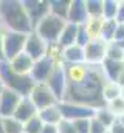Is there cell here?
<instances>
[{
	"instance_id": "cell-1",
	"label": "cell",
	"mask_w": 124,
	"mask_h": 133,
	"mask_svg": "<svg viewBox=\"0 0 124 133\" xmlns=\"http://www.w3.org/2000/svg\"><path fill=\"white\" fill-rule=\"evenodd\" d=\"M106 81L107 79H106L101 66L89 65V71L79 82L67 87V93H65L64 101L89 105L92 108H101L106 105L102 101V95H101Z\"/></svg>"
},
{
	"instance_id": "cell-2",
	"label": "cell",
	"mask_w": 124,
	"mask_h": 133,
	"mask_svg": "<svg viewBox=\"0 0 124 133\" xmlns=\"http://www.w3.org/2000/svg\"><path fill=\"white\" fill-rule=\"evenodd\" d=\"M0 25L3 26V30L22 34H30L34 31L23 3L17 0L0 2Z\"/></svg>"
},
{
	"instance_id": "cell-3",
	"label": "cell",
	"mask_w": 124,
	"mask_h": 133,
	"mask_svg": "<svg viewBox=\"0 0 124 133\" xmlns=\"http://www.w3.org/2000/svg\"><path fill=\"white\" fill-rule=\"evenodd\" d=\"M0 82L3 84L5 88L16 91L22 98H28L31 90L36 85V82L31 79V76H22V74L14 73L6 61L0 62Z\"/></svg>"
},
{
	"instance_id": "cell-4",
	"label": "cell",
	"mask_w": 124,
	"mask_h": 133,
	"mask_svg": "<svg viewBox=\"0 0 124 133\" xmlns=\"http://www.w3.org/2000/svg\"><path fill=\"white\" fill-rule=\"evenodd\" d=\"M67 25V20L61 19L54 14H48L40 23H37V26L34 28V33H37L48 45L58 43L62 31Z\"/></svg>"
},
{
	"instance_id": "cell-5",
	"label": "cell",
	"mask_w": 124,
	"mask_h": 133,
	"mask_svg": "<svg viewBox=\"0 0 124 133\" xmlns=\"http://www.w3.org/2000/svg\"><path fill=\"white\" fill-rule=\"evenodd\" d=\"M28 34L16 33V31H3V59L11 62L14 57L25 51V42Z\"/></svg>"
},
{
	"instance_id": "cell-6",
	"label": "cell",
	"mask_w": 124,
	"mask_h": 133,
	"mask_svg": "<svg viewBox=\"0 0 124 133\" xmlns=\"http://www.w3.org/2000/svg\"><path fill=\"white\" fill-rule=\"evenodd\" d=\"M59 108H61L62 118L68 119V121L92 119L96 113V108H92L89 105H82V104H76V102H68V101L59 102Z\"/></svg>"
},
{
	"instance_id": "cell-7",
	"label": "cell",
	"mask_w": 124,
	"mask_h": 133,
	"mask_svg": "<svg viewBox=\"0 0 124 133\" xmlns=\"http://www.w3.org/2000/svg\"><path fill=\"white\" fill-rule=\"evenodd\" d=\"M28 98H30L31 102L36 105L37 111H40V110H44V108H47V107H51V105L59 104L58 98L54 96V93L50 90V87H48L47 84H36L34 88L31 90V93H30Z\"/></svg>"
},
{
	"instance_id": "cell-8",
	"label": "cell",
	"mask_w": 124,
	"mask_h": 133,
	"mask_svg": "<svg viewBox=\"0 0 124 133\" xmlns=\"http://www.w3.org/2000/svg\"><path fill=\"white\" fill-rule=\"evenodd\" d=\"M47 85L50 87V90L54 93V96L58 98L59 102L65 99V93H67V74H65V66H64V62L58 64L54 71L51 73L50 79L47 81Z\"/></svg>"
},
{
	"instance_id": "cell-9",
	"label": "cell",
	"mask_w": 124,
	"mask_h": 133,
	"mask_svg": "<svg viewBox=\"0 0 124 133\" xmlns=\"http://www.w3.org/2000/svg\"><path fill=\"white\" fill-rule=\"evenodd\" d=\"M59 62H56L53 57H50L48 54L39 61L34 62V66L31 70V79L36 82V84H47V81L50 79L51 73L54 71V68Z\"/></svg>"
},
{
	"instance_id": "cell-10",
	"label": "cell",
	"mask_w": 124,
	"mask_h": 133,
	"mask_svg": "<svg viewBox=\"0 0 124 133\" xmlns=\"http://www.w3.org/2000/svg\"><path fill=\"white\" fill-rule=\"evenodd\" d=\"M85 53V64L93 66H101L102 62L106 61V53H107V43L101 39L90 40L84 46Z\"/></svg>"
},
{
	"instance_id": "cell-11",
	"label": "cell",
	"mask_w": 124,
	"mask_h": 133,
	"mask_svg": "<svg viewBox=\"0 0 124 133\" xmlns=\"http://www.w3.org/2000/svg\"><path fill=\"white\" fill-rule=\"evenodd\" d=\"M25 54H28L31 59L36 62L42 57L47 56L48 53V43L39 36L37 33H30L28 37H27V42H25Z\"/></svg>"
},
{
	"instance_id": "cell-12",
	"label": "cell",
	"mask_w": 124,
	"mask_h": 133,
	"mask_svg": "<svg viewBox=\"0 0 124 133\" xmlns=\"http://www.w3.org/2000/svg\"><path fill=\"white\" fill-rule=\"evenodd\" d=\"M27 12H28V17H30L31 23H33V28L37 26V23H40L48 14H51L50 11V2H42V0H27V2H22Z\"/></svg>"
},
{
	"instance_id": "cell-13",
	"label": "cell",
	"mask_w": 124,
	"mask_h": 133,
	"mask_svg": "<svg viewBox=\"0 0 124 133\" xmlns=\"http://www.w3.org/2000/svg\"><path fill=\"white\" fill-rule=\"evenodd\" d=\"M22 101V96L9 88H3L0 96V118H9L14 116L19 104Z\"/></svg>"
},
{
	"instance_id": "cell-14",
	"label": "cell",
	"mask_w": 124,
	"mask_h": 133,
	"mask_svg": "<svg viewBox=\"0 0 124 133\" xmlns=\"http://www.w3.org/2000/svg\"><path fill=\"white\" fill-rule=\"evenodd\" d=\"M89 12L85 8V0H71L70 2V8H68V14H67V22L82 26L87 23L89 20Z\"/></svg>"
},
{
	"instance_id": "cell-15",
	"label": "cell",
	"mask_w": 124,
	"mask_h": 133,
	"mask_svg": "<svg viewBox=\"0 0 124 133\" xmlns=\"http://www.w3.org/2000/svg\"><path fill=\"white\" fill-rule=\"evenodd\" d=\"M8 64H9L11 70H13L14 73L22 74V76H30L31 70H33V66H34V61L31 59L28 54L22 53V54H19L17 57H14V59H13L11 62H8Z\"/></svg>"
},
{
	"instance_id": "cell-16",
	"label": "cell",
	"mask_w": 124,
	"mask_h": 133,
	"mask_svg": "<svg viewBox=\"0 0 124 133\" xmlns=\"http://www.w3.org/2000/svg\"><path fill=\"white\" fill-rule=\"evenodd\" d=\"M37 113L39 111H37L36 105L31 102L30 98H22L19 107H17V110H16V113H14V118L19 119L22 124H25L27 121H30L31 118L37 116Z\"/></svg>"
},
{
	"instance_id": "cell-17",
	"label": "cell",
	"mask_w": 124,
	"mask_h": 133,
	"mask_svg": "<svg viewBox=\"0 0 124 133\" xmlns=\"http://www.w3.org/2000/svg\"><path fill=\"white\" fill-rule=\"evenodd\" d=\"M102 73L106 76L107 81L110 82H118V79L121 77V74L124 73V62H118V61H110V59H106L102 62Z\"/></svg>"
},
{
	"instance_id": "cell-18",
	"label": "cell",
	"mask_w": 124,
	"mask_h": 133,
	"mask_svg": "<svg viewBox=\"0 0 124 133\" xmlns=\"http://www.w3.org/2000/svg\"><path fill=\"white\" fill-rule=\"evenodd\" d=\"M62 62L64 64H85V53L84 46L75 43L62 51Z\"/></svg>"
},
{
	"instance_id": "cell-19",
	"label": "cell",
	"mask_w": 124,
	"mask_h": 133,
	"mask_svg": "<svg viewBox=\"0 0 124 133\" xmlns=\"http://www.w3.org/2000/svg\"><path fill=\"white\" fill-rule=\"evenodd\" d=\"M37 116L42 119L44 124H48V125H58L62 119H64L62 118V113H61V108H59V104L40 110L37 113Z\"/></svg>"
},
{
	"instance_id": "cell-20",
	"label": "cell",
	"mask_w": 124,
	"mask_h": 133,
	"mask_svg": "<svg viewBox=\"0 0 124 133\" xmlns=\"http://www.w3.org/2000/svg\"><path fill=\"white\" fill-rule=\"evenodd\" d=\"M78 31H79V26L78 25H73V23H68L65 25L64 31H62L61 37H59V42L58 45L62 46V48H68L71 45L76 43V39H78Z\"/></svg>"
},
{
	"instance_id": "cell-21",
	"label": "cell",
	"mask_w": 124,
	"mask_h": 133,
	"mask_svg": "<svg viewBox=\"0 0 124 133\" xmlns=\"http://www.w3.org/2000/svg\"><path fill=\"white\" fill-rule=\"evenodd\" d=\"M121 90H123V88L118 85V82L106 81V84H104V87H102V91H101L104 104H109V102H112V101L121 98Z\"/></svg>"
},
{
	"instance_id": "cell-22",
	"label": "cell",
	"mask_w": 124,
	"mask_h": 133,
	"mask_svg": "<svg viewBox=\"0 0 124 133\" xmlns=\"http://www.w3.org/2000/svg\"><path fill=\"white\" fill-rule=\"evenodd\" d=\"M95 118H96V119H98V121H99L106 129H107V130H109V129L116 122V121H118V118H116V116H115V115H113L107 107H106V105H104V107H101V108H96Z\"/></svg>"
},
{
	"instance_id": "cell-23",
	"label": "cell",
	"mask_w": 124,
	"mask_h": 133,
	"mask_svg": "<svg viewBox=\"0 0 124 133\" xmlns=\"http://www.w3.org/2000/svg\"><path fill=\"white\" fill-rule=\"evenodd\" d=\"M102 23H104V19H102V17H90V19L87 20V23L84 25L92 40L99 39V36H101V28H102Z\"/></svg>"
},
{
	"instance_id": "cell-24",
	"label": "cell",
	"mask_w": 124,
	"mask_h": 133,
	"mask_svg": "<svg viewBox=\"0 0 124 133\" xmlns=\"http://www.w3.org/2000/svg\"><path fill=\"white\" fill-rule=\"evenodd\" d=\"M116 26H118V22H116V20H104L102 28H101V36H99V39L104 40L106 43L113 42Z\"/></svg>"
},
{
	"instance_id": "cell-25",
	"label": "cell",
	"mask_w": 124,
	"mask_h": 133,
	"mask_svg": "<svg viewBox=\"0 0 124 133\" xmlns=\"http://www.w3.org/2000/svg\"><path fill=\"white\" fill-rule=\"evenodd\" d=\"M118 14V2L116 0H102V19L115 20Z\"/></svg>"
},
{
	"instance_id": "cell-26",
	"label": "cell",
	"mask_w": 124,
	"mask_h": 133,
	"mask_svg": "<svg viewBox=\"0 0 124 133\" xmlns=\"http://www.w3.org/2000/svg\"><path fill=\"white\" fill-rule=\"evenodd\" d=\"M68 8H70V2H62V0H51L50 2V11L51 14L65 19L67 20V14H68Z\"/></svg>"
},
{
	"instance_id": "cell-27",
	"label": "cell",
	"mask_w": 124,
	"mask_h": 133,
	"mask_svg": "<svg viewBox=\"0 0 124 133\" xmlns=\"http://www.w3.org/2000/svg\"><path fill=\"white\" fill-rule=\"evenodd\" d=\"M106 59L118 61V62H124V50L118 45V43H116V42H110V43H107Z\"/></svg>"
},
{
	"instance_id": "cell-28",
	"label": "cell",
	"mask_w": 124,
	"mask_h": 133,
	"mask_svg": "<svg viewBox=\"0 0 124 133\" xmlns=\"http://www.w3.org/2000/svg\"><path fill=\"white\" fill-rule=\"evenodd\" d=\"M3 129L5 133H23V124L14 116H9L3 118Z\"/></svg>"
},
{
	"instance_id": "cell-29",
	"label": "cell",
	"mask_w": 124,
	"mask_h": 133,
	"mask_svg": "<svg viewBox=\"0 0 124 133\" xmlns=\"http://www.w3.org/2000/svg\"><path fill=\"white\" fill-rule=\"evenodd\" d=\"M44 125L45 124L42 122V119L39 116H34V118H31L30 121H27L23 124V133H40Z\"/></svg>"
},
{
	"instance_id": "cell-30",
	"label": "cell",
	"mask_w": 124,
	"mask_h": 133,
	"mask_svg": "<svg viewBox=\"0 0 124 133\" xmlns=\"http://www.w3.org/2000/svg\"><path fill=\"white\" fill-rule=\"evenodd\" d=\"M89 17H102V0H85Z\"/></svg>"
},
{
	"instance_id": "cell-31",
	"label": "cell",
	"mask_w": 124,
	"mask_h": 133,
	"mask_svg": "<svg viewBox=\"0 0 124 133\" xmlns=\"http://www.w3.org/2000/svg\"><path fill=\"white\" fill-rule=\"evenodd\" d=\"M106 107L116 116V118H120L121 115H124V99L123 98H118V99L112 101V102H109V104H106Z\"/></svg>"
},
{
	"instance_id": "cell-32",
	"label": "cell",
	"mask_w": 124,
	"mask_h": 133,
	"mask_svg": "<svg viewBox=\"0 0 124 133\" xmlns=\"http://www.w3.org/2000/svg\"><path fill=\"white\" fill-rule=\"evenodd\" d=\"M56 127H58V133H76L75 122L68 121V119H62Z\"/></svg>"
},
{
	"instance_id": "cell-33",
	"label": "cell",
	"mask_w": 124,
	"mask_h": 133,
	"mask_svg": "<svg viewBox=\"0 0 124 133\" xmlns=\"http://www.w3.org/2000/svg\"><path fill=\"white\" fill-rule=\"evenodd\" d=\"M92 39H90V36L87 33V30H85V26L82 25V26H79V31H78V39H76V43L78 45H81V46H85L89 42H90Z\"/></svg>"
},
{
	"instance_id": "cell-34",
	"label": "cell",
	"mask_w": 124,
	"mask_h": 133,
	"mask_svg": "<svg viewBox=\"0 0 124 133\" xmlns=\"http://www.w3.org/2000/svg\"><path fill=\"white\" fill-rule=\"evenodd\" d=\"M76 133H90V119H78L73 121Z\"/></svg>"
},
{
	"instance_id": "cell-35",
	"label": "cell",
	"mask_w": 124,
	"mask_h": 133,
	"mask_svg": "<svg viewBox=\"0 0 124 133\" xmlns=\"http://www.w3.org/2000/svg\"><path fill=\"white\" fill-rule=\"evenodd\" d=\"M109 130L93 116L92 119H90V133H107Z\"/></svg>"
},
{
	"instance_id": "cell-36",
	"label": "cell",
	"mask_w": 124,
	"mask_h": 133,
	"mask_svg": "<svg viewBox=\"0 0 124 133\" xmlns=\"http://www.w3.org/2000/svg\"><path fill=\"white\" fill-rule=\"evenodd\" d=\"M121 40H124V23H118L116 31H115V37H113V42H121Z\"/></svg>"
},
{
	"instance_id": "cell-37",
	"label": "cell",
	"mask_w": 124,
	"mask_h": 133,
	"mask_svg": "<svg viewBox=\"0 0 124 133\" xmlns=\"http://www.w3.org/2000/svg\"><path fill=\"white\" fill-rule=\"evenodd\" d=\"M118 23H124V0L118 2V14H116V19H115Z\"/></svg>"
},
{
	"instance_id": "cell-38",
	"label": "cell",
	"mask_w": 124,
	"mask_h": 133,
	"mask_svg": "<svg viewBox=\"0 0 124 133\" xmlns=\"http://www.w3.org/2000/svg\"><path fill=\"white\" fill-rule=\"evenodd\" d=\"M109 133H124V125H121V124L116 121V122L109 129Z\"/></svg>"
},
{
	"instance_id": "cell-39",
	"label": "cell",
	"mask_w": 124,
	"mask_h": 133,
	"mask_svg": "<svg viewBox=\"0 0 124 133\" xmlns=\"http://www.w3.org/2000/svg\"><path fill=\"white\" fill-rule=\"evenodd\" d=\"M40 133H58V127H56V125H48V124H45Z\"/></svg>"
},
{
	"instance_id": "cell-40",
	"label": "cell",
	"mask_w": 124,
	"mask_h": 133,
	"mask_svg": "<svg viewBox=\"0 0 124 133\" xmlns=\"http://www.w3.org/2000/svg\"><path fill=\"white\" fill-rule=\"evenodd\" d=\"M3 31H5V30H3V26L0 25V62L5 61V59H3Z\"/></svg>"
},
{
	"instance_id": "cell-41",
	"label": "cell",
	"mask_w": 124,
	"mask_h": 133,
	"mask_svg": "<svg viewBox=\"0 0 124 133\" xmlns=\"http://www.w3.org/2000/svg\"><path fill=\"white\" fill-rule=\"evenodd\" d=\"M118 85H120L121 88H124V73H123V74H121V77L118 79Z\"/></svg>"
},
{
	"instance_id": "cell-42",
	"label": "cell",
	"mask_w": 124,
	"mask_h": 133,
	"mask_svg": "<svg viewBox=\"0 0 124 133\" xmlns=\"http://www.w3.org/2000/svg\"><path fill=\"white\" fill-rule=\"evenodd\" d=\"M0 133H5V129H3V118H0Z\"/></svg>"
},
{
	"instance_id": "cell-43",
	"label": "cell",
	"mask_w": 124,
	"mask_h": 133,
	"mask_svg": "<svg viewBox=\"0 0 124 133\" xmlns=\"http://www.w3.org/2000/svg\"><path fill=\"white\" fill-rule=\"evenodd\" d=\"M118 122H120L121 125H124V115H121V116L118 118Z\"/></svg>"
},
{
	"instance_id": "cell-44",
	"label": "cell",
	"mask_w": 124,
	"mask_h": 133,
	"mask_svg": "<svg viewBox=\"0 0 124 133\" xmlns=\"http://www.w3.org/2000/svg\"><path fill=\"white\" fill-rule=\"evenodd\" d=\"M116 43H118V45H120V46L124 50V40H121V42H116Z\"/></svg>"
},
{
	"instance_id": "cell-45",
	"label": "cell",
	"mask_w": 124,
	"mask_h": 133,
	"mask_svg": "<svg viewBox=\"0 0 124 133\" xmlns=\"http://www.w3.org/2000/svg\"><path fill=\"white\" fill-rule=\"evenodd\" d=\"M3 88H5V87H3V84L0 82V96H2V91H3Z\"/></svg>"
},
{
	"instance_id": "cell-46",
	"label": "cell",
	"mask_w": 124,
	"mask_h": 133,
	"mask_svg": "<svg viewBox=\"0 0 124 133\" xmlns=\"http://www.w3.org/2000/svg\"><path fill=\"white\" fill-rule=\"evenodd\" d=\"M121 98H123V99H124V88H123V90H121Z\"/></svg>"
},
{
	"instance_id": "cell-47",
	"label": "cell",
	"mask_w": 124,
	"mask_h": 133,
	"mask_svg": "<svg viewBox=\"0 0 124 133\" xmlns=\"http://www.w3.org/2000/svg\"><path fill=\"white\" fill-rule=\"evenodd\" d=\"M107 133H109V132H107Z\"/></svg>"
}]
</instances>
